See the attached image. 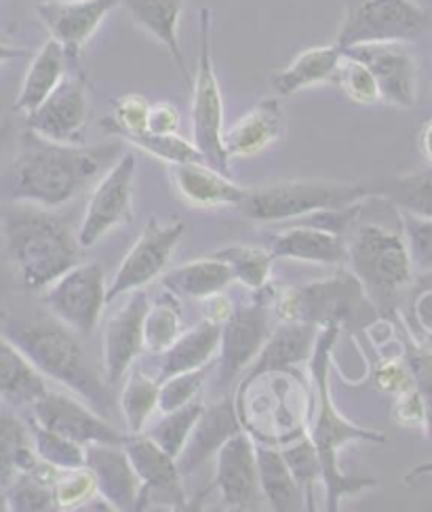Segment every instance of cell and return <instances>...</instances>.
I'll use <instances>...</instances> for the list:
<instances>
[{
	"instance_id": "6da1fadb",
	"label": "cell",
	"mask_w": 432,
	"mask_h": 512,
	"mask_svg": "<svg viewBox=\"0 0 432 512\" xmlns=\"http://www.w3.org/2000/svg\"><path fill=\"white\" fill-rule=\"evenodd\" d=\"M116 152L119 146L114 144H57L28 129L7 173V192L13 201L53 211L110 169Z\"/></svg>"
},
{
	"instance_id": "7a4b0ae2",
	"label": "cell",
	"mask_w": 432,
	"mask_h": 512,
	"mask_svg": "<svg viewBox=\"0 0 432 512\" xmlns=\"http://www.w3.org/2000/svg\"><path fill=\"white\" fill-rule=\"evenodd\" d=\"M340 325H325L321 336H317L312 350V378H314V392H317V416H314L310 441L317 449L319 464H321V481L325 485V498L327 510L336 512L340 508V500L344 496L359 494L367 487H376L378 481L371 477H357V475H344L338 464V451L355 441H369V443H384L382 432H373L367 428H359L344 420L338 409L333 407L329 397V350L336 342Z\"/></svg>"
},
{
	"instance_id": "3957f363",
	"label": "cell",
	"mask_w": 432,
	"mask_h": 512,
	"mask_svg": "<svg viewBox=\"0 0 432 512\" xmlns=\"http://www.w3.org/2000/svg\"><path fill=\"white\" fill-rule=\"evenodd\" d=\"M3 338L22 350L41 376L76 392L97 413H108L112 397L106 384L93 373L78 333L49 314L9 319L3 327Z\"/></svg>"
},
{
	"instance_id": "277c9868",
	"label": "cell",
	"mask_w": 432,
	"mask_h": 512,
	"mask_svg": "<svg viewBox=\"0 0 432 512\" xmlns=\"http://www.w3.org/2000/svg\"><path fill=\"white\" fill-rule=\"evenodd\" d=\"M3 239L9 260L28 291H43L81 262L83 247L70 224L51 209L19 207L5 215Z\"/></svg>"
},
{
	"instance_id": "5b68a950",
	"label": "cell",
	"mask_w": 432,
	"mask_h": 512,
	"mask_svg": "<svg viewBox=\"0 0 432 512\" xmlns=\"http://www.w3.org/2000/svg\"><path fill=\"white\" fill-rule=\"evenodd\" d=\"M363 184L298 180L245 190L239 211L253 222H285L306 218L325 209H342L361 203L369 196Z\"/></svg>"
},
{
	"instance_id": "8992f818",
	"label": "cell",
	"mask_w": 432,
	"mask_h": 512,
	"mask_svg": "<svg viewBox=\"0 0 432 512\" xmlns=\"http://www.w3.org/2000/svg\"><path fill=\"white\" fill-rule=\"evenodd\" d=\"M346 264L373 302H390L414 279L403 234L378 224H363L350 236Z\"/></svg>"
},
{
	"instance_id": "52a82bcc",
	"label": "cell",
	"mask_w": 432,
	"mask_h": 512,
	"mask_svg": "<svg viewBox=\"0 0 432 512\" xmlns=\"http://www.w3.org/2000/svg\"><path fill=\"white\" fill-rule=\"evenodd\" d=\"M213 11H199V66L192 85V137L194 146L203 154L209 167L228 173V156L224 150V100L218 74L213 64L211 47Z\"/></svg>"
},
{
	"instance_id": "ba28073f",
	"label": "cell",
	"mask_w": 432,
	"mask_h": 512,
	"mask_svg": "<svg viewBox=\"0 0 432 512\" xmlns=\"http://www.w3.org/2000/svg\"><path fill=\"white\" fill-rule=\"evenodd\" d=\"M428 26V13L414 0H357L348 5L336 45L344 51L357 45L407 43Z\"/></svg>"
},
{
	"instance_id": "9c48e42d",
	"label": "cell",
	"mask_w": 432,
	"mask_h": 512,
	"mask_svg": "<svg viewBox=\"0 0 432 512\" xmlns=\"http://www.w3.org/2000/svg\"><path fill=\"white\" fill-rule=\"evenodd\" d=\"M43 291V304L51 317L81 338L91 336L108 304L106 272L95 262H78Z\"/></svg>"
},
{
	"instance_id": "30bf717a",
	"label": "cell",
	"mask_w": 432,
	"mask_h": 512,
	"mask_svg": "<svg viewBox=\"0 0 432 512\" xmlns=\"http://www.w3.org/2000/svg\"><path fill=\"white\" fill-rule=\"evenodd\" d=\"M135 154L125 152L121 159L106 169L104 177L95 184V190L87 203L78 243L83 249L93 247L97 241L133 220V182H135Z\"/></svg>"
},
{
	"instance_id": "8fae6325",
	"label": "cell",
	"mask_w": 432,
	"mask_h": 512,
	"mask_svg": "<svg viewBox=\"0 0 432 512\" xmlns=\"http://www.w3.org/2000/svg\"><path fill=\"white\" fill-rule=\"evenodd\" d=\"M184 222L161 224L152 218L142 230L140 239L129 249L125 260L116 270L112 283L108 285L106 300L114 302L121 295H127L135 289H144L169 266L171 255L184 236Z\"/></svg>"
},
{
	"instance_id": "7c38bea8",
	"label": "cell",
	"mask_w": 432,
	"mask_h": 512,
	"mask_svg": "<svg viewBox=\"0 0 432 512\" xmlns=\"http://www.w3.org/2000/svg\"><path fill=\"white\" fill-rule=\"evenodd\" d=\"M123 449L140 479V498H137L135 512L146 510L150 504L173 506L175 510L186 508L182 489V475L178 462L163 451L144 432H131L123 439Z\"/></svg>"
},
{
	"instance_id": "4fadbf2b",
	"label": "cell",
	"mask_w": 432,
	"mask_h": 512,
	"mask_svg": "<svg viewBox=\"0 0 432 512\" xmlns=\"http://www.w3.org/2000/svg\"><path fill=\"white\" fill-rule=\"evenodd\" d=\"M32 422L57 432L78 445L91 443H123V432L110 426L100 413L64 392L47 390L32 405Z\"/></svg>"
},
{
	"instance_id": "5bb4252c",
	"label": "cell",
	"mask_w": 432,
	"mask_h": 512,
	"mask_svg": "<svg viewBox=\"0 0 432 512\" xmlns=\"http://www.w3.org/2000/svg\"><path fill=\"white\" fill-rule=\"evenodd\" d=\"M89 116L87 85L81 74L64 76V81L34 112L26 116L28 129L57 144H83Z\"/></svg>"
},
{
	"instance_id": "9a60e30c",
	"label": "cell",
	"mask_w": 432,
	"mask_h": 512,
	"mask_svg": "<svg viewBox=\"0 0 432 512\" xmlns=\"http://www.w3.org/2000/svg\"><path fill=\"white\" fill-rule=\"evenodd\" d=\"M346 55L363 62L376 78L382 102L411 108L418 97V64L405 43H373L344 49Z\"/></svg>"
},
{
	"instance_id": "2e32d148",
	"label": "cell",
	"mask_w": 432,
	"mask_h": 512,
	"mask_svg": "<svg viewBox=\"0 0 432 512\" xmlns=\"http://www.w3.org/2000/svg\"><path fill=\"white\" fill-rule=\"evenodd\" d=\"M215 458L213 487L230 510H255L262 504V489L255 460V443L245 432L230 437Z\"/></svg>"
},
{
	"instance_id": "e0dca14e",
	"label": "cell",
	"mask_w": 432,
	"mask_h": 512,
	"mask_svg": "<svg viewBox=\"0 0 432 512\" xmlns=\"http://www.w3.org/2000/svg\"><path fill=\"white\" fill-rule=\"evenodd\" d=\"M150 306L144 289L129 293V300L116 310L104 331V376L106 384L125 378L133 361L144 350V317Z\"/></svg>"
},
{
	"instance_id": "ac0fdd59",
	"label": "cell",
	"mask_w": 432,
	"mask_h": 512,
	"mask_svg": "<svg viewBox=\"0 0 432 512\" xmlns=\"http://www.w3.org/2000/svg\"><path fill=\"white\" fill-rule=\"evenodd\" d=\"M270 336V319L264 302L237 308L222 325L218 378L228 386L260 354Z\"/></svg>"
},
{
	"instance_id": "d6986e66",
	"label": "cell",
	"mask_w": 432,
	"mask_h": 512,
	"mask_svg": "<svg viewBox=\"0 0 432 512\" xmlns=\"http://www.w3.org/2000/svg\"><path fill=\"white\" fill-rule=\"evenodd\" d=\"M121 3L123 0H45L36 7V13L53 41L66 49L68 57L76 59L108 13Z\"/></svg>"
},
{
	"instance_id": "ffe728a7",
	"label": "cell",
	"mask_w": 432,
	"mask_h": 512,
	"mask_svg": "<svg viewBox=\"0 0 432 512\" xmlns=\"http://www.w3.org/2000/svg\"><path fill=\"white\" fill-rule=\"evenodd\" d=\"M85 466L91 470L100 498L110 510L135 512L140 498V479L121 443L85 445Z\"/></svg>"
},
{
	"instance_id": "44dd1931",
	"label": "cell",
	"mask_w": 432,
	"mask_h": 512,
	"mask_svg": "<svg viewBox=\"0 0 432 512\" xmlns=\"http://www.w3.org/2000/svg\"><path fill=\"white\" fill-rule=\"evenodd\" d=\"M237 432H241L237 401L222 399L211 407L205 405L199 422L194 424L186 445L180 451V456L175 458L180 475L188 477L199 470Z\"/></svg>"
},
{
	"instance_id": "7402d4cb",
	"label": "cell",
	"mask_w": 432,
	"mask_h": 512,
	"mask_svg": "<svg viewBox=\"0 0 432 512\" xmlns=\"http://www.w3.org/2000/svg\"><path fill=\"white\" fill-rule=\"evenodd\" d=\"M285 129V112L279 100H260L237 123L224 131V150L230 159H247L281 140Z\"/></svg>"
},
{
	"instance_id": "603a6c76",
	"label": "cell",
	"mask_w": 432,
	"mask_h": 512,
	"mask_svg": "<svg viewBox=\"0 0 432 512\" xmlns=\"http://www.w3.org/2000/svg\"><path fill=\"white\" fill-rule=\"evenodd\" d=\"M169 175L182 199L194 207H239L247 190L228 180L222 171L209 167L205 161L171 165Z\"/></svg>"
},
{
	"instance_id": "cb8c5ba5",
	"label": "cell",
	"mask_w": 432,
	"mask_h": 512,
	"mask_svg": "<svg viewBox=\"0 0 432 512\" xmlns=\"http://www.w3.org/2000/svg\"><path fill=\"white\" fill-rule=\"evenodd\" d=\"M317 331V325L312 323L283 321V325L270 331L266 344L258 354V361L249 371L243 386L262 376H270L274 371H283L310 359L314 342H317Z\"/></svg>"
},
{
	"instance_id": "d4e9b609",
	"label": "cell",
	"mask_w": 432,
	"mask_h": 512,
	"mask_svg": "<svg viewBox=\"0 0 432 512\" xmlns=\"http://www.w3.org/2000/svg\"><path fill=\"white\" fill-rule=\"evenodd\" d=\"M121 5H125L137 26H142L152 38H156V41L167 49L175 68L180 70L184 78V85L192 87V78L186 66L178 34L184 0H123Z\"/></svg>"
},
{
	"instance_id": "484cf974",
	"label": "cell",
	"mask_w": 432,
	"mask_h": 512,
	"mask_svg": "<svg viewBox=\"0 0 432 512\" xmlns=\"http://www.w3.org/2000/svg\"><path fill=\"white\" fill-rule=\"evenodd\" d=\"M270 253L272 258L310 264H346V241L340 234L302 224L274 236Z\"/></svg>"
},
{
	"instance_id": "4316f807",
	"label": "cell",
	"mask_w": 432,
	"mask_h": 512,
	"mask_svg": "<svg viewBox=\"0 0 432 512\" xmlns=\"http://www.w3.org/2000/svg\"><path fill=\"white\" fill-rule=\"evenodd\" d=\"M220 340H222V325L205 321V319L199 325L188 329L186 333H180L178 340L161 352L163 354L161 373L156 382H163L175 376V373L207 367L220 350Z\"/></svg>"
},
{
	"instance_id": "83f0119b",
	"label": "cell",
	"mask_w": 432,
	"mask_h": 512,
	"mask_svg": "<svg viewBox=\"0 0 432 512\" xmlns=\"http://www.w3.org/2000/svg\"><path fill=\"white\" fill-rule=\"evenodd\" d=\"M68 53L57 41H47L34 55L32 64L24 76L22 89L15 100V110L22 114L34 112L47 97L55 91V87L64 81L66 76Z\"/></svg>"
},
{
	"instance_id": "f1b7e54d",
	"label": "cell",
	"mask_w": 432,
	"mask_h": 512,
	"mask_svg": "<svg viewBox=\"0 0 432 512\" xmlns=\"http://www.w3.org/2000/svg\"><path fill=\"white\" fill-rule=\"evenodd\" d=\"M45 392V376L36 371L22 350L0 336V401L9 407H24Z\"/></svg>"
},
{
	"instance_id": "f546056e",
	"label": "cell",
	"mask_w": 432,
	"mask_h": 512,
	"mask_svg": "<svg viewBox=\"0 0 432 512\" xmlns=\"http://www.w3.org/2000/svg\"><path fill=\"white\" fill-rule=\"evenodd\" d=\"M342 55L344 51L338 45L306 49L285 70L272 76V87L279 95L287 97L312 85L333 81Z\"/></svg>"
},
{
	"instance_id": "4dcf8cb0",
	"label": "cell",
	"mask_w": 432,
	"mask_h": 512,
	"mask_svg": "<svg viewBox=\"0 0 432 512\" xmlns=\"http://www.w3.org/2000/svg\"><path fill=\"white\" fill-rule=\"evenodd\" d=\"M234 281V274L218 258H203L188 262L165 274V289L175 298L205 300L213 293L224 291Z\"/></svg>"
},
{
	"instance_id": "1f68e13d",
	"label": "cell",
	"mask_w": 432,
	"mask_h": 512,
	"mask_svg": "<svg viewBox=\"0 0 432 512\" xmlns=\"http://www.w3.org/2000/svg\"><path fill=\"white\" fill-rule=\"evenodd\" d=\"M255 460H258L262 496L268 500L270 508L277 512L300 508L302 489L293 479L281 451L266 445H255Z\"/></svg>"
},
{
	"instance_id": "d6a6232c",
	"label": "cell",
	"mask_w": 432,
	"mask_h": 512,
	"mask_svg": "<svg viewBox=\"0 0 432 512\" xmlns=\"http://www.w3.org/2000/svg\"><path fill=\"white\" fill-rule=\"evenodd\" d=\"M38 460L28 422L0 405V485H7L19 472H30Z\"/></svg>"
},
{
	"instance_id": "836d02e7",
	"label": "cell",
	"mask_w": 432,
	"mask_h": 512,
	"mask_svg": "<svg viewBox=\"0 0 432 512\" xmlns=\"http://www.w3.org/2000/svg\"><path fill=\"white\" fill-rule=\"evenodd\" d=\"M203 409H205V403L199 397L178 409L163 411V418L152 422L142 432L146 437H150L156 445H159L163 451H167L171 458H178L182 447L186 445V441L190 437L194 424L199 422Z\"/></svg>"
},
{
	"instance_id": "e575fe53",
	"label": "cell",
	"mask_w": 432,
	"mask_h": 512,
	"mask_svg": "<svg viewBox=\"0 0 432 512\" xmlns=\"http://www.w3.org/2000/svg\"><path fill=\"white\" fill-rule=\"evenodd\" d=\"M129 378L121 390V411L129 432H142L154 409L159 407V382L148 378L142 369H129Z\"/></svg>"
},
{
	"instance_id": "d590c367",
	"label": "cell",
	"mask_w": 432,
	"mask_h": 512,
	"mask_svg": "<svg viewBox=\"0 0 432 512\" xmlns=\"http://www.w3.org/2000/svg\"><path fill=\"white\" fill-rule=\"evenodd\" d=\"M371 194H382L401 211H409L424 218H432V165L426 171L409 173L382 182L378 188H369Z\"/></svg>"
},
{
	"instance_id": "8d00e7d4",
	"label": "cell",
	"mask_w": 432,
	"mask_h": 512,
	"mask_svg": "<svg viewBox=\"0 0 432 512\" xmlns=\"http://www.w3.org/2000/svg\"><path fill=\"white\" fill-rule=\"evenodd\" d=\"M182 333L180 304L173 293H165L161 300L148 306L144 317V350L159 354L167 350Z\"/></svg>"
},
{
	"instance_id": "74e56055",
	"label": "cell",
	"mask_w": 432,
	"mask_h": 512,
	"mask_svg": "<svg viewBox=\"0 0 432 512\" xmlns=\"http://www.w3.org/2000/svg\"><path fill=\"white\" fill-rule=\"evenodd\" d=\"M213 258L228 264L234 274V281L243 283L245 287L258 291L268 285L270 268H272V253L258 249V247H245V245H232L224 247L213 253Z\"/></svg>"
},
{
	"instance_id": "f35d334b",
	"label": "cell",
	"mask_w": 432,
	"mask_h": 512,
	"mask_svg": "<svg viewBox=\"0 0 432 512\" xmlns=\"http://www.w3.org/2000/svg\"><path fill=\"white\" fill-rule=\"evenodd\" d=\"M28 426L38 458L60 470L85 466V445H78L62 435H57L53 430L38 426L32 420L28 422Z\"/></svg>"
},
{
	"instance_id": "ab89813d",
	"label": "cell",
	"mask_w": 432,
	"mask_h": 512,
	"mask_svg": "<svg viewBox=\"0 0 432 512\" xmlns=\"http://www.w3.org/2000/svg\"><path fill=\"white\" fill-rule=\"evenodd\" d=\"M333 83L342 89V93L352 104L371 106V104L382 102L378 83L376 78H373L371 70L363 62H359V59L350 57L346 53L340 59V66L336 70V76H333Z\"/></svg>"
},
{
	"instance_id": "60d3db41",
	"label": "cell",
	"mask_w": 432,
	"mask_h": 512,
	"mask_svg": "<svg viewBox=\"0 0 432 512\" xmlns=\"http://www.w3.org/2000/svg\"><path fill=\"white\" fill-rule=\"evenodd\" d=\"M7 508L15 512H45L57 510L53 500V487L36 479L28 472H19L7 485Z\"/></svg>"
},
{
	"instance_id": "b9f144b4",
	"label": "cell",
	"mask_w": 432,
	"mask_h": 512,
	"mask_svg": "<svg viewBox=\"0 0 432 512\" xmlns=\"http://www.w3.org/2000/svg\"><path fill=\"white\" fill-rule=\"evenodd\" d=\"M97 494L95 479L87 466L60 470L53 481V500L57 510L83 508Z\"/></svg>"
},
{
	"instance_id": "7bdbcfd3",
	"label": "cell",
	"mask_w": 432,
	"mask_h": 512,
	"mask_svg": "<svg viewBox=\"0 0 432 512\" xmlns=\"http://www.w3.org/2000/svg\"><path fill=\"white\" fill-rule=\"evenodd\" d=\"M129 142L137 146L140 150L156 156L169 165H180V163H196V161H205L203 154L196 150L194 144L186 142L184 137L178 133L171 135H154V133H140L129 137Z\"/></svg>"
},
{
	"instance_id": "ee69618b",
	"label": "cell",
	"mask_w": 432,
	"mask_h": 512,
	"mask_svg": "<svg viewBox=\"0 0 432 512\" xmlns=\"http://www.w3.org/2000/svg\"><path fill=\"white\" fill-rule=\"evenodd\" d=\"M401 226L403 239L409 251L414 270L432 272V218L416 215L409 211H401Z\"/></svg>"
},
{
	"instance_id": "f6af8a7d",
	"label": "cell",
	"mask_w": 432,
	"mask_h": 512,
	"mask_svg": "<svg viewBox=\"0 0 432 512\" xmlns=\"http://www.w3.org/2000/svg\"><path fill=\"white\" fill-rule=\"evenodd\" d=\"M281 454L291 470L293 479H296V483L306 494L308 504H312V489L317 479H321V464H319L317 449H314L310 437H302L300 441L287 445Z\"/></svg>"
},
{
	"instance_id": "bcb514c9",
	"label": "cell",
	"mask_w": 432,
	"mask_h": 512,
	"mask_svg": "<svg viewBox=\"0 0 432 512\" xmlns=\"http://www.w3.org/2000/svg\"><path fill=\"white\" fill-rule=\"evenodd\" d=\"M205 376H207V367L175 373V376L159 382V409L171 411L194 399H199Z\"/></svg>"
},
{
	"instance_id": "7dc6e473",
	"label": "cell",
	"mask_w": 432,
	"mask_h": 512,
	"mask_svg": "<svg viewBox=\"0 0 432 512\" xmlns=\"http://www.w3.org/2000/svg\"><path fill=\"white\" fill-rule=\"evenodd\" d=\"M148 112H150V102L144 95L129 93L116 100L110 116V129L114 133L123 135L125 140L133 135H140L148 131Z\"/></svg>"
},
{
	"instance_id": "c3c4849f",
	"label": "cell",
	"mask_w": 432,
	"mask_h": 512,
	"mask_svg": "<svg viewBox=\"0 0 432 512\" xmlns=\"http://www.w3.org/2000/svg\"><path fill=\"white\" fill-rule=\"evenodd\" d=\"M407 365L414 376V384L420 392L426 409V424L424 432L428 437V443L432 447V350H409Z\"/></svg>"
},
{
	"instance_id": "681fc988",
	"label": "cell",
	"mask_w": 432,
	"mask_h": 512,
	"mask_svg": "<svg viewBox=\"0 0 432 512\" xmlns=\"http://www.w3.org/2000/svg\"><path fill=\"white\" fill-rule=\"evenodd\" d=\"M392 418L405 428H424L426 424V409L424 401L416 384L395 395V405H392Z\"/></svg>"
},
{
	"instance_id": "f907efd6",
	"label": "cell",
	"mask_w": 432,
	"mask_h": 512,
	"mask_svg": "<svg viewBox=\"0 0 432 512\" xmlns=\"http://www.w3.org/2000/svg\"><path fill=\"white\" fill-rule=\"evenodd\" d=\"M376 384L380 390L390 392V395H399V392L414 386V376H411L407 361L388 359L376 371Z\"/></svg>"
},
{
	"instance_id": "816d5d0a",
	"label": "cell",
	"mask_w": 432,
	"mask_h": 512,
	"mask_svg": "<svg viewBox=\"0 0 432 512\" xmlns=\"http://www.w3.org/2000/svg\"><path fill=\"white\" fill-rule=\"evenodd\" d=\"M180 131V112L169 102H159L150 106L148 112V133L171 135Z\"/></svg>"
},
{
	"instance_id": "f5cc1de1",
	"label": "cell",
	"mask_w": 432,
	"mask_h": 512,
	"mask_svg": "<svg viewBox=\"0 0 432 512\" xmlns=\"http://www.w3.org/2000/svg\"><path fill=\"white\" fill-rule=\"evenodd\" d=\"M232 312H234V306H232L230 298L222 295V291L220 293H213V295H209V298L203 300V317H205V321L224 325L230 319Z\"/></svg>"
},
{
	"instance_id": "db71d44e",
	"label": "cell",
	"mask_w": 432,
	"mask_h": 512,
	"mask_svg": "<svg viewBox=\"0 0 432 512\" xmlns=\"http://www.w3.org/2000/svg\"><path fill=\"white\" fill-rule=\"evenodd\" d=\"M414 314L426 336H432V287L424 289L418 295L414 304Z\"/></svg>"
},
{
	"instance_id": "11a10c76",
	"label": "cell",
	"mask_w": 432,
	"mask_h": 512,
	"mask_svg": "<svg viewBox=\"0 0 432 512\" xmlns=\"http://www.w3.org/2000/svg\"><path fill=\"white\" fill-rule=\"evenodd\" d=\"M418 146H420V152L426 159V163L432 165V118L422 125L420 137H418Z\"/></svg>"
},
{
	"instance_id": "9f6ffc18",
	"label": "cell",
	"mask_w": 432,
	"mask_h": 512,
	"mask_svg": "<svg viewBox=\"0 0 432 512\" xmlns=\"http://www.w3.org/2000/svg\"><path fill=\"white\" fill-rule=\"evenodd\" d=\"M426 475H432V460H428V462H424V464H418V466H414L411 468L407 475H405V483H411V481H416V479H420V477H426Z\"/></svg>"
},
{
	"instance_id": "6f0895ef",
	"label": "cell",
	"mask_w": 432,
	"mask_h": 512,
	"mask_svg": "<svg viewBox=\"0 0 432 512\" xmlns=\"http://www.w3.org/2000/svg\"><path fill=\"white\" fill-rule=\"evenodd\" d=\"M19 57H26L24 49H15V47L0 43V66H3L5 62H11V59H19Z\"/></svg>"
},
{
	"instance_id": "680465c9",
	"label": "cell",
	"mask_w": 432,
	"mask_h": 512,
	"mask_svg": "<svg viewBox=\"0 0 432 512\" xmlns=\"http://www.w3.org/2000/svg\"><path fill=\"white\" fill-rule=\"evenodd\" d=\"M426 346L432 350V336H426Z\"/></svg>"
},
{
	"instance_id": "91938a15",
	"label": "cell",
	"mask_w": 432,
	"mask_h": 512,
	"mask_svg": "<svg viewBox=\"0 0 432 512\" xmlns=\"http://www.w3.org/2000/svg\"><path fill=\"white\" fill-rule=\"evenodd\" d=\"M0 405H3V401H0Z\"/></svg>"
}]
</instances>
